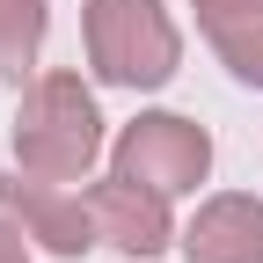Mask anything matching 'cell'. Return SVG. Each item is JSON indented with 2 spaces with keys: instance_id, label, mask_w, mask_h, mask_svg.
<instances>
[{
  "instance_id": "1",
  "label": "cell",
  "mask_w": 263,
  "mask_h": 263,
  "mask_svg": "<svg viewBox=\"0 0 263 263\" xmlns=\"http://www.w3.org/2000/svg\"><path fill=\"white\" fill-rule=\"evenodd\" d=\"M81 44H88V73L103 88H132V95L168 88L183 66V29L161 0H88Z\"/></svg>"
},
{
  "instance_id": "2",
  "label": "cell",
  "mask_w": 263,
  "mask_h": 263,
  "mask_svg": "<svg viewBox=\"0 0 263 263\" xmlns=\"http://www.w3.org/2000/svg\"><path fill=\"white\" fill-rule=\"evenodd\" d=\"M103 161V110L81 73H37L15 110V168L81 183Z\"/></svg>"
},
{
  "instance_id": "3",
  "label": "cell",
  "mask_w": 263,
  "mask_h": 263,
  "mask_svg": "<svg viewBox=\"0 0 263 263\" xmlns=\"http://www.w3.org/2000/svg\"><path fill=\"white\" fill-rule=\"evenodd\" d=\"M110 168L132 176V183H154V190H197L212 176V132L197 124V117H176V110H139L124 132H117V146H110Z\"/></svg>"
},
{
  "instance_id": "4",
  "label": "cell",
  "mask_w": 263,
  "mask_h": 263,
  "mask_svg": "<svg viewBox=\"0 0 263 263\" xmlns=\"http://www.w3.org/2000/svg\"><path fill=\"white\" fill-rule=\"evenodd\" d=\"M0 212H8L37 249H51V256H66V263L88 256V249H103L95 197L73 190V183H59V176H29V168L0 176Z\"/></svg>"
},
{
  "instance_id": "5",
  "label": "cell",
  "mask_w": 263,
  "mask_h": 263,
  "mask_svg": "<svg viewBox=\"0 0 263 263\" xmlns=\"http://www.w3.org/2000/svg\"><path fill=\"white\" fill-rule=\"evenodd\" d=\"M95 197V227H103V249H124V256H161V249H176V212H168V190H154V183H132V176H103L88 190Z\"/></svg>"
},
{
  "instance_id": "6",
  "label": "cell",
  "mask_w": 263,
  "mask_h": 263,
  "mask_svg": "<svg viewBox=\"0 0 263 263\" xmlns=\"http://www.w3.org/2000/svg\"><path fill=\"white\" fill-rule=\"evenodd\" d=\"M183 263H263V197L219 190L197 205V219L176 234Z\"/></svg>"
},
{
  "instance_id": "7",
  "label": "cell",
  "mask_w": 263,
  "mask_h": 263,
  "mask_svg": "<svg viewBox=\"0 0 263 263\" xmlns=\"http://www.w3.org/2000/svg\"><path fill=\"white\" fill-rule=\"evenodd\" d=\"M205 44L241 88H263V0H190Z\"/></svg>"
},
{
  "instance_id": "8",
  "label": "cell",
  "mask_w": 263,
  "mask_h": 263,
  "mask_svg": "<svg viewBox=\"0 0 263 263\" xmlns=\"http://www.w3.org/2000/svg\"><path fill=\"white\" fill-rule=\"evenodd\" d=\"M51 0H0V81H22L44 51Z\"/></svg>"
},
{
  "instance_id": "9",
  "label": "cell",
  "mask_w": 263,
  "mask_h": 263,
  "mask_svg": "<svg viewBox=\"0 0 263 263\" xmlns=\"http://www.w3.org/2000/svg\"><path fill=\"white\" fill-rule=\"evenodd\" d=\"M0 263H29V234H22L8 212H0Z\"/></svg>"
}]
</instances>
